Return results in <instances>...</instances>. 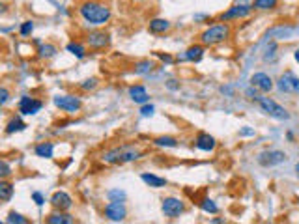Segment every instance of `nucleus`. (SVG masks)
I'll return each mask as SVG.
<instances>
[{
	"label": "nucleus",
	"mask_w": 299,
	"mask_h": 224,
	"mask_svg": "<svg viewBox=\"0 0 299 224\" xmlns=\"http://www.w3.org/2000/svg\"><path fill=\"white\" fill-rule=\"evenodd\" d=\"M78 14L80 17L84 19L88 24H92V26H103V24H107L110 21V8L108 4L105 2H101V0H86L82 2L80 6H78Z\"/></svg>",
	"instance_id": "nucleus-1"
},
{
	"label": "nucleus",
	"mask_w": 299,
	"mask_h": 224,
	"mask_svg": "<svg viewBox=\"0 0 299 224\" xmlns=\"http://www.w3.org/2000/svg\"><path fill=\"white\" fill-rule=\"evenodd\" d=\"M142 157V150L135 144H122L114 146L107 152H103L101 161L107 164H128V162L138 161Z\"/></svg>",
	"instance_id": "nucleus-2"
},
{
	"label": "nucleus",
	"mask_w": 299,
	"mask_h": 224,
	"mask_svg": "<svg viewBox=\"0 0 299 224\" xmlns=\"http://www.w3.org/2000/svg\"><path fill=\"white\" fill-rule=\"evenodd\" d=\"M232 34V28L228 22H219V24H212L210 28H206L202 34H200V42L204 47H214L219 43L226 42Z\"/></svg>",
	"instance_id": "nucleus-3"
},
{
	"label": "nucleus",
	"mask_w": 299,
	"mask_h": 224,
	"mask_svg": "<svg viewBox=\"0 0 299 224\" xmlns=\"http://www.w3.org/2000/svg\"><path fill=\"white\" fill-rule=\"evenodd\" d=\"M258 105H260V108H262L266 114H270L271 118L275 120H290V112L286 110L284 106H280L277 103V101H273L271 98H258Z\"/></svg>",
	"instance_id": "nucleus-4"
},
{
	"label": "nucleus",
	"mask_w": 299,
	"mask_h": 224,
	"mask_svg": "<svg viewBox=\"0 0 299 224\" xmlns=\"http://www.w3.org/2000/svg\"><path fill=\"white\" fill-rule=\"evenodd\" d=\"M161 211H163L164 217L168 218H178L184 211H186V204L180 198H174V196H168L164 198L163 204H161Z\"/></svg>",
	"instance_id": "nucleus-5"
},
{
	"label": "nucleus",
	"mask_w": 299,
	"mask_h": 224,
	"mask_svg": "<svg viewBox=\"0 0 299 224\" xmlns=\"http://www.w3.org/2000/svg\"><path fill=\"white\" fill-rule=\"evenodd\" d=\"M86 45L92 50L107 49L110 45V36L107 32H103V30H92V32L86 34Z\"/></svg>",
	"instance_id": "nucleus-6"
},
{
	"label": "nucleus",
	"mask_w": 299,
	"mask_h": 224,
	"mask_svg": "<svg viewBox=\"0 0 299 224\" xmlns=\"http://www.w3.org/2000/svg\"><path fill=\"white\" fill-rule=\"evenodd\" d=\"M256 161H258V164H262V166H266V168L277 166V164L286 161V154L284 152H280V150H266V152H262V154H258Z\"/></svg>",
	"instance_id": "nucleus-7"
},
{
	"label": "nucleus",
	"mask_w": 299,
	"mask_h": 224,
	"mask_svg": "<svg viewBox=\"0 0 299 224\" xmlns=\"http://www.w3.org/2000/svg\"><path fill=\"white\" fill-rule=\"evenodd\" d=\"M103 215H105L108 220H112V222H120V220H126L128 210H126L124 202H112V200H108V204L105 206V210H103Z\"/></svg>",
	"instance_id": "nucleus-8"
},
{
	"label": "nucleus",
	"mask_w": 299,
	"mask_h": 224,
	"mask_svg": "<svg viewBox=\"0 0 299 224\" xmlns=\"http://www.w3.org/2000/svg\"><path fill=\"white\" fill-rule=\"evenodd\" d=\"M52 103H54L56 108L64 112H78L80 106H82V103H80V99L77 96H56L52 99Z\"/></svg>",
	"instance_id": "nucleus-9"
},
{
	"label": "nucleus",
	"mask_w": 299,
	"mask_h": 224,
	"mask_svg": "<svg viewBox=\"0 0 299 224\" xmlns=\"http://www.w3.org/2000/svg\"><path fill=\"white\" fill-rule=\"evenodd\" d=\"M278 90L284 94H299V77H296L292 71H286L278 78Z\"/></svg>",
	"instance_id": "nucleus-10"
},
{
	"label": "nucleus",
	"mask_w": 299,
	"mask_h": 224,
	"mask_svg": "<svg viewBox=\"0 0 299 224\" xmlns=\"http://www.w3.org/2000/svg\"><path fill=\"white\" fill-rule=\"evenodd\" d=\"M43 103L36 98H30V96H22L21 101H19V112L22 116H34L38 112L42 110Z\"/></svg>",
	"instance_id": "nucleus-11"
},
{
	"label": "nucleus",
	"mask_w": 299,
	"mask_h": 224,
	"mask_svg": "<svg viewBox=\"0 0 299 224\" xmlns=\"http://www.w3.org/2000/svg\"><path fill=\"white\" fill-rule=\"evenodd\" d=\"M252 12V6L249 4H242V6H232L228 12L221 14V22H228V21H234V19H243V17H247V15Z\"/></svg>",
	"instance_id": "nucleus-12"
},
{
	"label": "nucleus",
	"mask_w": 299,
	"mask_h": 224,
	"mask_svg": "<svg viewBox=\"0 0 299 224\" xmlns=\"http://www.w3.org/2000/svg\"><path fill=\"white\" fill-rule=\"evenodd\" d=\"M250 86H252L254 90L268 94V92L273 90V78H271L268 73H254V75L250 77Z\"/></svg>",
	"instance_id": "nucleus-13"
},
{
	"label": "nucleus",
	"mask_w": 299,
	"mask_h": 224,
	"mask_svg": "<svg viewBox=\"0 0 299 224\" xmlns=\"http://www.w3.org/2000/svg\"><path fill=\"white\" fill-rule=\"evenodd\" d=\"M50 206H52L56 211H68V210H72L73 200L68 192H64V190H56L54 194L50 196Z\"/></svg>",
	"instance_id": "nucleus-14"
},
{
	"label": "nucleus",
	"mask_w": 299,
	"mask_h": 224,
	"mask_svg": "<svg viewBox=\"0 0 299 224\" xmlns=\"http://www.w3.org/2000/svg\"><path fill=\"white\" fill-rule=\"evenodd\" d=\"M129 98H131V101L138 103V105H144V103L150 101V94L142 84H135V86L129 88Z\"/></svg>",
	"instance_id": "nucleus-15"
},
{
	"label": "nucleus",
	"mask_w": 299,
	"mask_h": 224,
	"mask_svg": "<svg viewBox=\"0 0 299 224\" xmlns=\"http://www.w3.org/2000/svg\"><path fill=\"white\" fill-rule=\"evenodd\" d=\"M194 146L202 150V152H214L215 146H217V142L212 134L208 133H198L196 134V138H194Z\"/></svg>",
	"instance_id": "nucleus-16"
},
{
	"label": "nucleus",
	"mask_w": 299,
	"mask_h": 224,
	"mask_svg": "<svg viewBox=\"0 0 299 224\" xmlns=\"http://www.w3.org/2000/svg\"><path fill=\"white\" fill-rule=\"evenodd\" d=\"M148 30L152 34H164L170 30V21L166 19H152L148 24Z\"/></svg>",
	"instance_id": "nucleus-17"
},
{
	"label": "nucleus",
	"mask_w": 299,
	"mask_h": 224,
	"mask_svg": "<svg viewBox=\"0 0 299 224\" xmlns=\"http://www.w3.org/2000/svg\"><path fill=\"white\" fill-rule=\"evenodd\" d=\"M204 56V45H191L186 50V54L182 56V60H189V62H200Z\"/></svg>",
	"instance_id": "nucleus-18"
},
{
	"label": "nucleus",
	"mask_w": 299,
	"mask_h": 224,
	"mask_svg": "<svg viewBox=\"0 0 299 224\" xmlns=\"http://www.w3.org/2000/svg\"><path fill=\"white\" fill-rule=\"evenodd\" d=\"M45 222H49V224H73L75 222V217L68 215V213H64V211H58V213H52V215H49V217L45 218Z\"/></svg>",
	"instance_id": "nucleus-19"
},
{
	"label": "nucleus",
	"mask_w": 299,
	"mask_h": 224,
	"mask_svg": "<svg viewBox=\"0 0 299 224\" xmlns=\"http://www.w3.org/2000/svg\"><path fill=\"white\" fill-rule=\"evenodd\" d=\"M140 180H142L146 185L154 187V189H161V187L166 185V180H164V178H159V176L156 174H148V172H144V174L140 176Z\"/></svg>",
	"instance_id": "nucleus-20"
},
{
	"label": "nucleus",
	"mask_w": 299,
	"mask_h": 224,
	"mask_svg": "<svg viewBox=\"0 0 299 224\" xmlns=\"http://www.w3.org/2000/svg\"><path fill=\"white\" fill-rule=\"evenodd\" d=\"M154 70H156V62H152V60H138V62L133 66L135 75H150Z\"/></svg>",
	"instance_id": "nucleus-21"
},
{
	"label": "nucleus",
	"mask_w": 299,
	"mask_h": 224,
	"mask_svg": "<svg viewBox=\"0 0 299 224\" xmlns=\"http://www.w3.org/2000/svg\"><path fill=\"white\" fill-rule=\"evenodd\" d=\"M34 154H36L38 157H42V159H50L52 154H54V146H52V142H42V144L36 146Z\"/></svg>",
	"instance_id": "nucleus-22"
},
{
	"label": "nucleus",
	"mask_w": 299,
	"mask_h": 224,
	"mask_svg": "<svg viewBox=\"0 0 299 224\" xmlns=\"http://www.w3.org/2000/svg\"><path fill=\"white\" fill-rule=\"evenodd\" d=\"M14 185L6 180H0V202H10L14 198Z\"/></svg>",
	"instance_id": "nucleus-23"
},
{
	"label": "nucleus",
	"mask_w": 299,
	"mask_h": 224,
	"mask_svg": "<svg viewBox=\"0 0 299 224\" xmlns=\"http://www.w3.org/2000/svg\"><path fill=\"white\" fill-rule=\"evenodd\" d=\"M24 129H26V124H24L21 118H12L10 122H8V126H6V133L8 134H15V133H21V131H24Z\"/></svg>",
	"instance_id": "nucleus-24"
},
{
	"label": "nucleus",
	"mask_w": 299,
	"mask_h": 224,
	"mask_svg": "<svg viewBox=\"0 0 299 224\" xmlns=\"http://www.w3.org/2000/svg\"><path fill=\"white\" fill-rule=\"evenodd\" d=\"M56 52H58L56 45H52V43H42L40 49H38L40 58H45V60H49V58H52V56H56Z\"/></svg>",
	"instance_id": "nucleus-25"
},
{
	"label": "nucleus",
	"mask_w": 299,
	"mask_h": 224,
	"mask_svg": "<svg viewBox=\"0 0 299 224\" xmlns=\"http://www.w3.org/2000/svg\"><path fill=\"white\" fill-rule=\"evenodd\" d=\"M278 6V0H254L252 2V10H258V12H270V10H275Z\"/></svg>",
	"instance_id": "nucleus-26"
},
{
	"label": "nucleus",
	"mask_w": 299,
	"mask_h": 224,
	"mask_svg": "<svg viewBox=\"0 0 299 224\" xmlns=\"http://www.w3.org/2000/svg\"><path fill=\"white\" fill-rule=\"evenodd\" d=\"M68 52H72L75 58H84L86 56V47L84 45H80L78 42H72V43H68Z\"/></svg>",
	"instance_id": "nucleus-27"
},
{
	"label": "nucleus",
	"mask_w": 299,
	"mask_h": 224,
	"mask_svg": "<svg viewBox=\"0 0 299 224\" xmlns=\"http://www.w3.org/2000/svg\"><path fill=\"white\" fill-rule=\"evenodd\" d=\"M154 144L161 148H176L178 146V140L174 138V136H157L154 140Z\"/></svg>",
	"instance_id": "nucleus-28"
},
{
	"label": "nucleus",
	"mask_w": 299,
	"mask_h": 224,
	"mask_svg": "<svg viewBox=\"0 0 299 224\" xmlns=\"http://www.w3.org/2000/svg\"><path fill=\"white\" fill-rule=\"evenodd\" d=\"M200 208H202V211H206V213H212V215H215V213L219 211L217 204H215L212 198H204V200L200 202Z\"/></svg>",
	"instance_id": "nucleus-29"
},
{
	"label": "nucleus",
	"mask_w": 299,
	"mask_h": 224,
	"mask_svg": "<svg viewBox=\"0 0 299 224\" xmlns=\"http://www.w3.org/2000/svg\"><path fill=\"white\" fill-rule=\"evenodd\" d=\"M6 222H10V224H28V218L22 217L21 213H15V211H10V213H8Z\"/></svg>",
	"instance_id": "nucleus-30"
},
{
	"label": "nucleus",
	"mask_w": 299,
	"mask_h": 224,
	"mask_svg": "<svg viewBox=\"0 0 299 224\" xmlns=\"http://www.w3.org/2000/svg\"><path fill=\"white\" fill-rule=\"evenodd\" d=\"M107 198L112 202H126V192L120 189H110L107 192Z\"/></svg>",
	"instance_id": "nucleus-31"
},
{
	"label": "nucleus",
	"mask_w": 299,
	"mask_h": 224,
	"mask_svg": "<svg viewBox=\"0 0 299 224\" xmlns=\"http://www.w3.org/2000/svg\"><path fill=\"white\" fill-rule=\"evenodd\" d=\"M275 50H277V43L275 42H271L270 45H268V49H266V52H264V62H271V60H273V58H275V54H277V52H275Z\"/></svg>",
	"instance_id": "nucleus-32"
},
{
	"label": "nucleus",
	"mask_w": 299,
	"mask_h": 224,
	"mask_svg": "<svg viewBox=\"0 0 299 224\" xmlns=\"http://www.w3.org/2000/svg\"><path fill=\"white\" fill-rule=\"evenodd\" d=\"M12 174H14V172H12L10 162L4 161V159H0V180H8V178H10Z\"/></svg>",
	"instance_id": "nucleus-33"
},
{
	"label": "nucleus",
	"mask_w": 299,
	"mask_h": 224,
	"mask_svg": "<svg viewBox=\"0 0 299 224\" xmlns=\"http://www.w3.org/2000/svg\"><path fill=\"white\" fill-rule=\"evenodd\" d=\"M98 86V78H86V80H82V82L78 84V88L80 90H84V92H88V90H94Z\"/></svg>",
	"instance_id": "nucleus-34"
},
{
	"label": "nucleus",
	"mask_w": 299,
	"mask_h": 224,
	"mask_svg": "<svg viewBox=\"0 0 299 224\" xmlns=\"http://www.w3.org/2000/svg\"><path fill=\"white\" fill-rule=\"evenodd\" d=\"M10 98H12V94H10V90H8L6 86H0V106H4L10 101Z\"/></svg>",
	"instance_id": "nucleus-35"
},
{
	"label": "nucleus",
	"mask_w": 299,
	"mask_h": 224,
	"mask_svg": "<svg viewBox=\"0 0 299 224\" xmlns=\"http://www.w3.org/2000/svg\"><path fill=\"white\" fill-rule=\"evenodd\" d=\"M32 30H34V22L32 21H24L21 24V36H24V38L32 34Z\"/></svg>",
	"instance_id": "nucleus-36"
},
{
	"label": "nucleus",
	"mask_w": 299,
	"mask_h": 224,
	"mask_svg": "<svg viewBox=\"0 0 299 224\" xmlns=\"http://www.w3.org/2000/svg\"><path fill=\"white\" fill-rule=\"evenodd\" d=\"M156 112V106L154 105H148V103H144L142 106H140V114H142L144 118H148V116H152Z\"/></svg>",
	"instance_id": "nucleus-37"
},
{
	"label": "nucleus",
	"mask_w": 299,
	"mask_h": 224,
	"mask_svg": "<svg viewBox=\"0 0 299 224\" xmlns=\"http://www.w3.org/2000/svg\"><path fill=\"white\" fill-rule=\"evenodd\" d=\"M32 198H34L36 206H43V204H45V198H43L42 192H34V194H32Z\"/></svg>",
	"instance_id": "nucleus-38"
},
{
	"label": "nucleus",
	"mask_w": 299,
	"mask_h": 224,
	"mask_svg": "<svg viewBox=\"0 0 299 224\" xmlns=\"http://www.w3.org/2000/svg\"><path fill=\"white\" fill-rule=\"evenodd\" d=\"M240 136H254V129H249V127H245L240 131Z\"/></svg>",
	"instance_id": "nucleus-39"
},
{
	"label": "nucleus",
	"mask_w": 299,
	"mask_h": 224,
	"mask_svg": "<svg viewBox=\"0 0 299 224\" xmlns=\"http://www.w3.org/2000/svg\"><path fill=\"white\" fill-rule=\"evenodd\" d=\"M157 56H159V58H161L163 62H166V64H172V62H174V58H172L170 54H159V52H157Z\"/></svg>",
	"instance_id": "nucleus-40"
},
{
	"label": "nucleus",
	"mask_w": 299,
	"mask_h": 224,
	"mask_svg": "<svg viewBox=\"0 0 299 224\" xmlns=\"http://www.w3.org/2000/svg\"><path fill=\"white\" fill-rule=\"evenodd\" d=\"M166 86H168L170 90H178V88H180V84H176V80H168V82H166Z\"/></svg>",
	"instance_id": "nucleus-41"
},
{
	"label": "nucleus",
	"mask_w": 299,
	"mask_h": 224,
	"mask_svg": "<svg viewBox=\"0 0 299 224\" xmlns=\"http://www.w3.org/2000/svg\"><path fill=\"white\" fill-rule=\"evenodd\" d=\"M6 12H8V6L4 4V2H2V0H0V15H4Z\"/></svg>",
	"instance_id": "nucleus-42"
},
{
	"label": "nucleus",
	"mask_w": 299,
	"mask_h": 224,
	"mask_svg": "<svg viewBox=\"0 0 299 224\" xmlns=\"http://www.w3.org/2000/svg\"><path fill=\"white\" fill-rule=\"evenodd\" d=\"M294 58H296V60H298V62H299V49L296 50V54H294Z\"/></svg>",
	"instance_id": "nucleus-43"
},
{
	"label": "nucleus",
	"mask_w": 299,
	"mask_h": 224,
	"mask_svg": "<svg viewBox=\"0 0 299 224\" xmlns=\"http://www.w3.org/2000/svg\"><path fill=\"white\" fill-rule=\"evenodd\" d=\"M296 174H298V178H299V162L296 164Z\"/></svg>",
	"instance_id": "nucleus-44"
},
{
	"label": "nucleus",
	"mask_w": 299,
	"mask_h": 224,
	"mask_svg": "<svg viewBox=\"0 0 299 224\" xmlns=\"http://www.w3.org/2000/svg\"><path fill=\"white\" fill-rule=\"evenodd\" d=\"M133 2H144V0H133Z\"/></svg>",
	"instance_id": "nucleus-45"
}]
</instances>
